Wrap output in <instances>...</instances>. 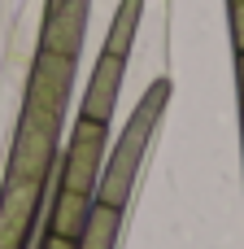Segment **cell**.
Returning <instances> with one entry per match:
<instances>
[{"instance_id":"cell-10","label":"cell","mask_w":244,"mask_h":249,"mask_svg":"<svg viewBox=\"0 0 244 249\" xmlns=\"http://www.w3.org/2000/svg\"><path fill=\"white\" fill-rule=\"evenodd\" d=\"M227 22H231V44H236V53H244V4H231V9H227Z\"/></svg>"},{"instance_id":"cell-3","label":"cell","mask_w":244,"mask_h":249,"mask_svg":"<svg viewBox=\"0 0 244 249\" xmlns=\"http://www.w3.org/2000/svg\"><path fill=\"white\" fill-rule=\"evenodd\" d=\"M105 140H109V123L79 118L65 140V153H57V188L96 197V179L105 166Z\"/></svg>"},{"instance_id":"cell-4","label":"cell","mask_w":244,"mask_h":249,"mask_svg":"<svg viewBox=\"0 0 244 249\" xmlns=\"http://www.w3.org/2000/svg\"><path fill=\"white\" fill-rule=\"evenodd\" d=\"M44 188L48 179H9L0 188V249H26L31 232L44 214Z\"/></svg>"},{"instance_id":"cell-11","label":"cell","mask_w":244,"mask_h":249,"mask_svg":"<svg viewBox=\"0 0 244 249\" xmlns=\"http://www.w3.org/2000/svg\"><path fill=\"white\" fill-rule=\"evenodd\" d=\"M236 96H240V153H244V53H236Z\"/></svg>"},{"instance_id":"cell-12","label":"cell","mask_w":244,"mask_h":249,"mask_svg":"<svg viewBox=\"0 0 244 249\" xmlns=\"http://www.w3.org/2000/svg\"><path fill=\"white\" fill-rule=\"evenodd\" d=\"M39 249H74V241H65V236H52V232H44Z\"/></svg>"},{"instance_id":"cell-1","label":"cell","mask_w":244,"mask_h":249,"mask_svg":"<svg viewBox=\"0 0 244 249\" xmlns=\"http://www.w3.org/2000/svg\"><path fill=\"white\" fill-rule=\"evenodd\" d=\"M74 66L79 57H61L44 48L35 53L13 144H9V171H4L9 179H52L57 153H61V127L74 92Z\"/></svg>"},{"instance_id":"cell-14","label":"cell","mask_w":244,"mask_h":249,"mask_svg":"<svg viewBox=\"0 0 244 249\" xmlns=\"http://www.w3.org/2000/svg\"><path fill=\"white\" fill-rule=\"evenodd\" d=\"M48 4H57V0H48Z\"/></svg>"},{"instance_id":"cell-13","label":"cell","mask_w":244,"mask_h":249,"mask_svg":"<svg viewBox=\"0 0 244 249\" xmlns=\"http://www.w3.org/2000/svg\"><path fill=\"white\" fill-rule=\"evenodd\" d=\"M231 4H244V0H227V9H231Z\"/></svg>"},{"instance_id":"cell-6","label":"cell","mask_w":244,"mask_h":249,"mask_svg":"<svg viewBox=\"0 0 244 249\" xmlns=\"http://www.w3.org/2000/svg\"><path fill=\"white\" fill-rule=\"evenodd\" d=\"M122 74H127V57L100 48L96 70H92L87 92H83V105H79V118L109 123V118H114V105H118V92H122Z\"/></svg>"},{"instance_id":"cell-8","label":"cell","mask_w":244,"mask_h":249,"mask_svg":"<svg viewBox=\"0 0 244 249\" xmlns=\"http://www.w3.org/2000/svg\"><path fill=\"white\" fill-rule=\"evenodd\" d=\"M118 228H122V210L92 201V214H87L74 249H118Z\"/></svg>"},{"instance_id":"cell-2","label":"cell","mask_w":244,"mask_h":249,"mask_svg":"<svg viewBox=\"0 0 244 249\" xmlns=\"http://www.w3.org/2000/svg\"><path fill=\"white\" fill-rule=\"evenodd\" d=\"M166 101H170V83L157 79V83L140 96V105L131 109L127 127H122V136H118V144H114V153L105 158L100 179H96V201H100V206L127 210V201H131V193H135V179H140V166H144V153H148V140H153L162 114H166Z\"/></svg>"},{"instance_id":"cell-9","label":"cell","mask_w":244,"mask_h":249,"mask_svg":"<svg viewBox=\"0 0 244 249\" xmlns=\"http://www.w3.org/2000/svg\"><path fill=\"white\" fill-rule=\"evenodd\" d=\"M140 9L144 0H122L118 13H114V26L105 35V53H118V57H131V44L140 35Z\"/></svg>"},{"instance_id":"cell-5","label":"cell","mask_w":244,"mask_h":249,"mask_svg":"<svg viewBox=\"0 0 244 249\" xmlns=\"http://www.w3.org/2000/svg\"><path fill=\"white\" fill-rule=\"evenodd\" d=\"M87 9H92V0H57V4H48L44 26H39V48L61 53V57H79L83 35H87Z\"/></svg>"},{"instance_id":"cell-7","label":"cell","mask_w":244,"mask_h":249,"mask_svg":"<svg viewBox=\"0 0 244 249\" xmlns=\"http://www.w3.org/2000/svg\"><path fill=\"white\" fill-rule=\"evenodd\" d=\"M92 201H96V197L57 188V193H52V206H48V223H44V232L65 236V241H79V232H83V223H87V214H92Z\"/></svg>"}]
</instances>
